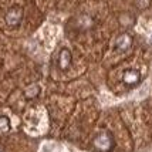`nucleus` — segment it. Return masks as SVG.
I'll list each match as a JSON object with an SVG mask.
<instances>
[{"label":"nucleus","mask_w":152,"mask_h":152,"mask_svg":"<svg viewBox=\"0 0 152 152\" xmlns=\"http://www.w3.org/2000/svg\"><path fill=\"white\" fill-rule=\"evenodd\" d=\"M40 93V88L37 86H31L28 87L26 90V93H24V95H26V98H34V97H37Z\"/></svg>","instance_id":"nucleus-7"},{"label":"nucleus","mask_w":152,"mask_h":152,"mask_svg":"<svg viewBox=\"0 0 152 152\" xmlns=\"http://www.w3.org/2000/svg\"><path fill=\"white\" fill-rule=\"evenodd\" d=\"M71 64V53L68 48H63L58 56V67L61 70H67Z\"/></svg>","instance_id":"nucleus-5"},{"label":"nucleus","mask_w":152,"mask_h":152,"mask_svg":"<svg viewBox=\"0 0 152 152\" xmlns=\"http://www.w3.org/2000/svg\"><path fill=\"white\" fill-rule=\"evenodd\" d=\"M122 81L128 87L138 86L139 81H141V73L138 70H126L124 73V75H122Z\"/></svg>","instance_id":"nucleus-3"},{"label":"nucleus","mask_w":152,"mask_h":152,"mask_svg":"<svg viewBox=\"0 0 152 152\" xmlns=\"http://www.w3.org/2000/svg\"><path fill=\"white\" fill-rule=\"evenodd\" d=\"M6 23L9 27H17L23 20V9L21 7H12L6 13Z\"/></svg>","instance_id":"nucleus-2"},{"label":"nucleus","mask_w":152,"mask_h":152,"mask_svg":"<svg viewBox=\"0 0 152 152\" xmlns=\"http://www.w3.org/2000/svg\"><path fill=\"white\" fill-rule=\"evenodd\" d=\"M149 3H151V0H137V6H138V9H142V10L149 6Z\"/></svg>","instance_id":"nucleus-8"},{"label":"nucleus","mask_w":152,"mask_h":152,"mask_svg":"<svg viewBox=\"0 0 152 152\" xmlns=\"http://www.w3.org/2000/svg\"><path fill=\"white\" fill-rule=\"evenodd\" d=\"M10 128V119L6 115H0V132H6Z\"/></svg>","instance_id":"nucleus-6"},{"label":"nucleus","mask_w":152,"mask_h":152,"mask_svg":"<svg viewBox=\"0 0 152 152\" xmlns=\"http://www.w3.org/2000/svg\"><path fill=\"white\" fill-rule=\"evenodd\" d=\"M94 148L98 152H111L115 148V139L110 131L98 134L94 139Z\"/></svg>","instance_id":"nucleus-1"},{"label":"nucleus","mask_w":152,"mask_h":152,"mask_svg":"<svg viewBox=\"0 0 152 152\" xmlns=\"http://www.w3.org/2000/svg\"><path fill=\"white\" fill-rule=\"evenodd\" d=\"M132 46V37H131V34L128 33H124L118 36L117 40H115V48L118 50V51H126V50H129Z\"/></svg>","instance_id":"nucleus-4"}]
</instances>
